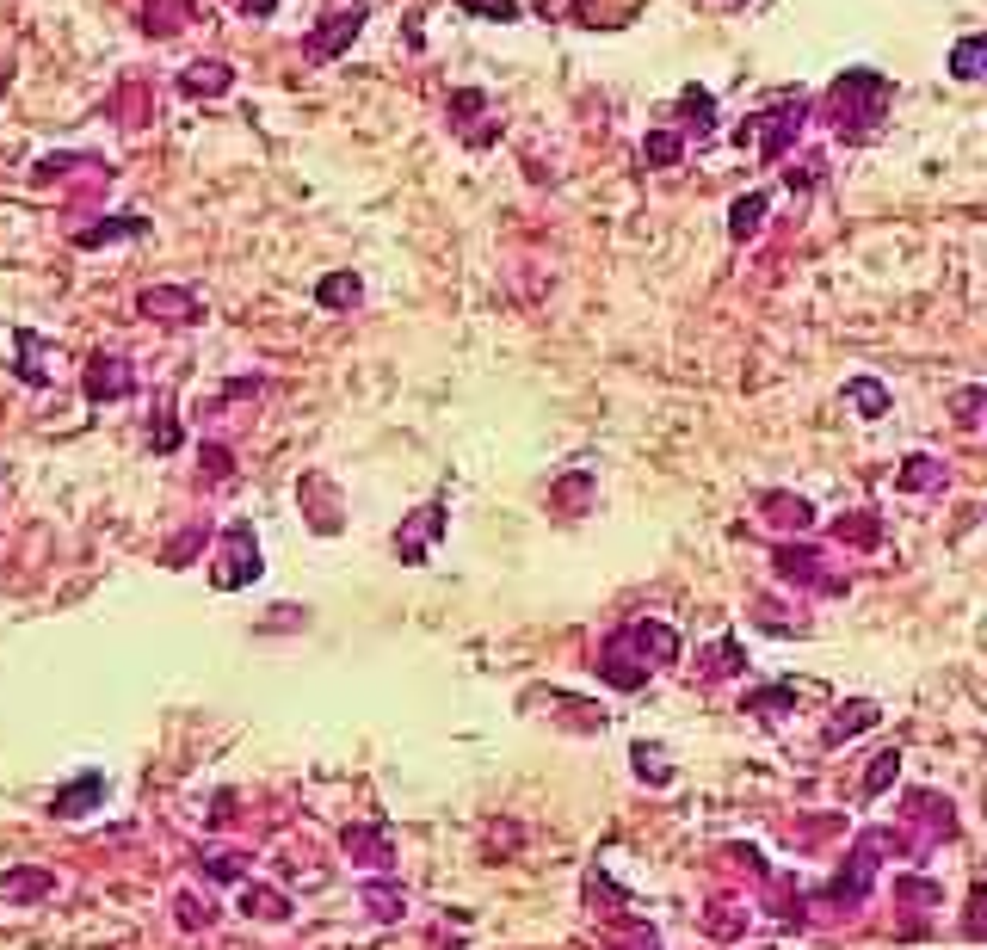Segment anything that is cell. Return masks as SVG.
Segmentation results:
<instances>
[{"mask_svg":"<svg viewBox=\"0 0 987 950\" xmlns=\"http://www.w3.org/2000/svg\"><path fill=\"white\" fill-rule=\"evenodd\" d=\"M358 25H364V7H352V13H334L321 25V38H309V56H334L346 38H358Z\"/></svg>","mask_w":987,"mask_h":950,"instance_id":"obj_1","label":"cell"},{"mask_svg":"<svg viewBox=\"0 0 987 950\" xmlns=\"http://www.w3.org/2000/svg\"><path fill=\"white\" fill-rule=\"evenodd\" d=\"M142 309H149V315H173V321H192L198 315V297H192V290H149Z\"/></svg>","mask_w":987,"mask_h":950,"instance_id":"obj_2","label":"cell"},{"mask_svg":"<svg viewBox=\"0 0 987 950\" xmlns=\"http://www.w3.org/2000/svg\"><path fill=\"white\" fill-rule=\"evenodd\" d=\"M130 377H124V358H93V377H87V395H124Z\"/></svg>","mask_w":987,"mask_h":950,"instance_id":"obj_3","label":"cell"},{"mask_svg":"<svg viewBox=\"0 0 987 950\" xmlns=\"http://www.w3.org/2000/svg\"><path fill=\"white\" fill-rule=\"evenodd\" d=\"M124 235H142V216H112V223H99V229H81L75 241L99 247V241H124Z\"/></svg>","mask_w":987,"mask_h":950,"instance_id":"obj_4","label":"cell"},{"mask_svg":"<svg viewBox=\"0 0 987 950\" xmlns=\"http://www.w3.org/2000/svg\"><path fill=\"white\" fill-rule=\"evenodd\" d=\"M186 93H210V99L229 93V68H223V62H198L192 75H186Z\"/></svg>","mask_w":987,"mask_h":950,"instance_id":"obj_5","label":"cell"},{"mask_svg":"<svg viewBox=\"0 0 987 950\" xmlns=\"http://www.w3.org/2000/svg\"><path fill=\"white\" fill-rule=\"evenodd\" d=\"M759 216H765V198H759V192H753V198H741V204H735V210H728V229H735V235H741V241H747V235H753V229H759Z\"/></svg>","mask_w":987,"mask_h":950,"instance_id":"obj_6","label":"cell"},{"mask_svg":"<svg viewBox=\"0 0 987 950\" xmlns=\"http://www.w3.org/2000/svg\"><path fill=\"white\" fill-rule=\"evenodd\" d=\"M950 68H957V81H975L981 75V38H963L957 56H950Z\"/></svg>","mask_w":987,"mask_h":950,"instance_id":"obj_7","label":"cell"},{"mask_svg":"<svg viewBox=\"0 0 987 950\" xmlns=\"http://www.w3.org/2000/svg\"><path fill=\"white\" fill-rule=\"evenodd\" d=\"M852 401H858V408H864V414H883V408H889V395H883V389H876L870 377H852Z\"/></svg>","mask_w":987,"mask_h":950,"instance_id":"obj_8","label":"cell"},{"mask_svg":"<svg viewBox=\"0 0 987 950\" xmlns=\"http://www.w3.org/2000/svg\"><path fill=\"white\" fill-rule=\"evenodd\" d=\"M93 796H99V778H87V784H75V790H68V796L56 802V815H81Z\"/></svg>","mask_w":987,"mask_h":950,"instance_id":"obj_9","label":"cell"},{"mask_svg":"<svg viewBox=\"0 0 987 950\" xmlns=\"http://www.w3.org/2000/svg\"><path fill=\"white\" fill-rule=\"evenodd\" d=\"M321 303H334V309H340V303H358V278L340 272L334 284H321Z\"/></svg>","mask_w":987,"mask_h":950,"instance_id":"obj_10","label":"cell"},{"mask_svg":"<svg viewBox=\"0 0 987 950\" xmlns=\"http://www.w3.org/2000/svg\"><path fill=\"white\" fill-rule=\"evenodd\" d=\"M648 161H654V167L679 161V136H667V130H661V136H648Z\"/></svg>","mask_w":987,"mask_h":950,"instance_id":"obj_11","label":"cell"},{"mask_svg":"<svg viewBox=\"0 0 987 950\" xmlns=\"http://www.w3.org/2000/svg\"><path fill=\"white\" fill-rule=\"evenodd\" d=\"M463 7H475V13H488V19H513L519 7L513 0H463Z\"/></svg>","mask_w":987,"mask_h":950,"instance_id":"obj_12","label":"cell"},{"mask_svg":"<svg viewBox=\"0 0 987 950\" xmlns=\"http://www.w3.org/2000/svg\"><path fill=\"white\" fill-rule=\"evenodd\" d=\"M247 7H253V13H272V0H247Z\"/></svg>","mask_w":987,"mask_h":950,"instance_id":"obj_13","label":"cell"}]
</instances>
